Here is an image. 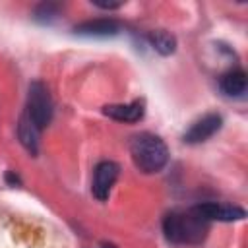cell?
I'll return each instance as SVG.
<instances>
[{
  "label": "cell",
  "instance_id": "6da1fadb",
  "mask_svg": "<svg viewBox=\"0 0 248 248\" xmlns=\"http://www.w3.org/2000/svg\"><path fill=\"white\" fill-rule=\"evenodd\" d=\"M209 221L203 219L196 207L186 211H170L163 219V232L174 244H200L207 236Z\"/></svg>",
  "mask_w": 248,
  "mask_h": 248
},
{
  "label": "cell",
  "instance_id": "7a4b0ae2",
  "mask_svg": "<svg viewBox=\"0 0 248 248\" xmlns=\"http://www.w3.org/2000/svg\"><path fill=\"white\" fill-rule=\"evenodd\" d=\"M130 155L134 165L141 170V172H159L167 161H169V149L165 145V141L149 132L138 134L132 138L130 141Z\"/></svg>",
  "mask_w": 248,
  "mask_h": 248
},
{
  "label": "cell",
  "instance_id": "8fae6325",
  "mask_svg": "<svg viewBox=\"0 0 248 248\" xmlns=\"http://www.w3.org/2000/svg\"><path fill=\"white\" fill-rule=\"evenodd\" d=\"M149 41H151L153 48H155L159 54H165V56L170 54V52H174V48H176V39H174L170 33L163 31V29L149 33Z\"/></svg>",
  "mask_w": 248,
  "mask_h": 248
},
{
  "label": "cell",
  "instance_id": "52a82bcc",
  "mask_svg": "<svg viewBox=\"0 0 248 248\" xmlns=\"http://www.w3.org/2000/svg\"><path fill=\"white\" fill-rule=\"evenodd\" d=\"M105 114L114 120H120V122H138L143 116V103L132 101L126 105H107Z\"/></svg>",
  "mask_w": 248,
  "mask_h": 248
},
{
  "label": "cell",
  "instance_id": "7c38bea8",
  "mask_svg": "<svg viewBox=\"0 0 248 248\" xmlns=\"http://www.w3.org/2000/svg\"><path fill=\"white\" fill-rule=\"evenodd\" d=\"M93 4L99 8H105V10H114V8L122 6V2H93Z\"/></svg>",
  "mask_w": 248,
  "mask_h": 248
},
{
  "label": "cell",
  "instance_id": "8992f818",
  "mask_svg": "<svg viewBox=\"0 0 248 248\" xmlns=\"http://www.w3.org/2000/svg\"><path fill=\"white\" fill-rule=\"evenodd\" d=\"M196 211L207 219L209 223L211 221H238V219H244V209L240 207H234V205H221V203H215V202H205V203H198L194 205Z\"/></svg>",
  "mask_w": 248,
  "mask_h": 248
},
{
  "label": "cell",
  "instance_id": "3957f363",
  "mask_svg": "<svg viewBox=\"0 0 248 248\" xmlns=\"http://www.w3.org/2000/svg\"><path fill=\"white\" fill-rule=\"evenodd\" d=\"M33 126L41 132L45 126H48L50 118H52V99L48 95V89L41 83V81H33L29 85V93H27V108L23 112Z\"/></svg>",
  "mask_w": 248,
  "mask_h": 248
},
{
  "label": "cell",
  "instance_id": "9c48e42d",
  "mask_svg": "<svg viewBox=\"0 0 248 248\" xmlns=\"http://www.w3.org/2000/svg\"><path fill=\"white\" fill-rule=\"evenodd\" d=\"M120 29V25L114 19H95V21H85L79 27H76L78 35H85V37H110L116 35Z\"/></svg>",
  "mask_w": 248,
  "mask_h": 248
},
{
  "label": "cell",
  "instance_id": "30bf717a",
  "mask_svg": "<svg viewBox=\"0 0 248 248\" xmlns=\"http://www.w3.org/2000/svg\"><path fill=\"white\" fill-rule=\"evenodd\" d=\"M17 134H19V140H21V143L25 145V149H27V151H31V153H37L39 130L33 126V122H31V120H29L25 114H21V118H19Z\"/></svg>",
  "mask_w": 248,
  "mask_h": 248
},
{
  "label": "cell",
  "instance_id": "ba28073f",
  "mask_svg": "<svg viewBox=\"0 0 248 248\" xmlns=\"http://www.w3.org/2000/svg\"><path fill=\"white\" fill-rule=\"evenodd\" d=\"M219 87L227 97H242L246 93V74L242 70H229L219 78Z\"/></svg>",
  "mask_w": 248,
  "mask_h": 248
},
{
  "label": "cell",
  "instance_id": "5b68a950",
  "mask_svg": "<svg viewBox=\"0 0 248 248\" xmlns=\"http://www.w3.org/2000/svg\"><path fill=\"white\" fill-rule=\"evenodd\" d=\"M221 116L219 114H205L200 120H196L182 136V140L186 143H202L205 140H209L219 128H221Z\"/></svg>",
  "mask_w": 248,
  "mask_h": 248
},
{
  "label": "cell",
  "instance_id": "277c9868",
  "mask_svg": "<svg viewBox=\"0 0 248 248\" xmlns=\"http://www.w3.org/2000/svg\"><path fill=\"white\" fill-rule=\"evenodd\" d=\"M118 165L112 163V161H103L95 167V172H93V182H91V192L97 200H107L116 178H118Z\"/></svg>",
  "mask_w": 248,
  "mask_h": 248
}]
</instances>
